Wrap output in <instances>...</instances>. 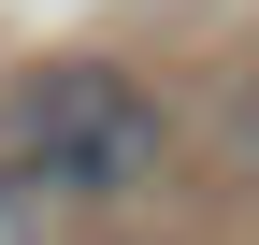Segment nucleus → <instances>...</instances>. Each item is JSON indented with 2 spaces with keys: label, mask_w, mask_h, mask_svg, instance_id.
I'll return each mask as SVG.
<instances>
[{
  "label": "nucleus",
  "mask_w": 259,
  "mask_h": 245,
  "mask_svg": "<svg viewBox=\"0 0 259 245\" xmlns=\"http://www.w3.org/2000/svg\"><path fill=\"white\" fill-rule=\"evenodd\" d=\"M158 159H173V101H158L130 58H44V72L0 87V188L44 202V217L144 202Z\"/></svg>",
  "instance_id": "nucleus-1"
},
{
  "label": "nucleus",
  "mask_w": 259,
  "mask_h": 245,
  "mask_svg": "<svg viewBox=\"0 0 259 245\" xmlns=\"http://www.w3.org/2000/svg\"><path fill=\"white\" fill-rule=\"evenodd\" d=\"M231 173H245V188H259V87H245V101H231Z\"/></svg>",
  "instance_id": "nucleus-2"
},
{
  "label": "nucleus",
  "mask_w": 259,
  "mask_h": 245,
  "mask_svg": "<svg viewBox=\"0 0 259 245\" xmlns=\"http://www.w3.org/2000/svg\"><path fill=\"white\" fill-rule=\"evenodd\" d=\"M0 245H44V202H15V188H0Z\"/></svg>",
  "instance_id": "nucleus-3"
}]
</instances>
